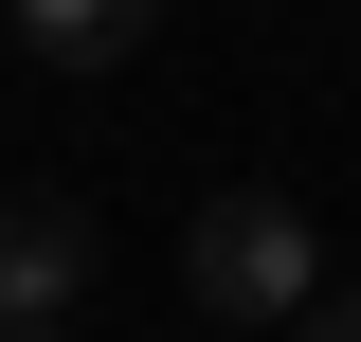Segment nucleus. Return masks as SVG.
Here are the masks:
<instances>
[{
  "instance_id": "obj_3",
  "label": "nucleus",
  "mask_w": 361,
  "mask_h": 342,
  "mask_svg": "<svg viewBox=\"0 0 361 342\" xmlns=\"http://www.w3.org/2000/svg\"><path fill=\"white\" fill-rule=\"evenodd\" d=\"M145 18L163 0H18V54L37 72H109V54H145Z\"/></svg>"
},
{
  "instance_id": "obj_4",
  "label": "nucleus",
  "mask_w": 361,
  "mask_h": 342,
  "mask_svg": "<svg viewBox=\"0 0 361 342\" xmlns=\"http://www.w3.org/2000/svg\"><path fill=\"white\" fill-rule=\"evenodd\" d=\"M289 342H361V289H325V306H307V324H289Z\"/></svg>"
},
{
  "instance_id": "obj_5",
  "label": "nucleus",
  "mask_w": 361,
  "mask_h": 342,
  "mask_svg": "<svg viewBox=\"0 0 361 342\" xmlns=\"http://www.w3.org/2000/svg\"><path fill=\"white\" fill-rule=\"evenodd\" d=\"M0 342H73V324H0Z\"/></svg>"
},
{
  "instance_id": "obj_2",
  "label": "nucleus",
  "mask_w": 361,
  "mask_h": 342,
  "mask_svg": "<svg viewBox=\"0 0 361 342\" xmlns=\"http://www.w3.org/2000/svg\"><path fill=\"white\" fill-rule=\"evenodd\" d=\"M90 289V216L73 198H0V324H73Z\"/></svg>"
},
{
  "instance_id": "obj_1",
  "label": "nucleus",
  "mask_w": 361,
  "mask_h": 342,
  "mask_svg": "<svg viewBox=\"0 0 361 342\" xmlns=\"http://www.w3.org/2000/svg\"><path fill=\"white\" fill-rule=\"evenodd\" d=\"M180 289L217 306V324H307V306H325V234H307L289 198H199Z\"/></svg>"
}]
</instances>
